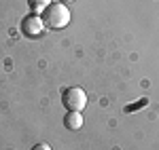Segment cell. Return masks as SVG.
I'll list each match as a JSON object with an SVG mask.
<instances>
[{
	"instance_id": "6da1fadb",
	"label": "cell",
	"mask_w": 159,
	"mask_h": 150,
	"mask_svg": "<svg viewBox=\"0 0 159 150\" xmlns=\"http://www.w3.org/2000/svg\"><path fill=\"white\" fill-rule=\"evenodd\" d=\"M43 21L47 28L51 30H61L70 24V9L61 2H55V4H49L45 13H43Z\"/></svg>"
},
{
	"instance_id": "7a4b0ae2",
	"label": "cell",
	"mask_w": 159,
	"mask_h": 150,
	"mask_svg": "<svg viewBox=\"0 0 159 150\" xmlns=\"http://www.w3.org/2000/svg\"><path fill=\"white\" fill-rule=\"evenodd\" d=\"M61 101L66 106V110H72V112H83L87 106V93L81 87H70L61 93Z\"/></svg>"
},
{
	"instance_id": "3957f363",
	"label": "cell",
	"mask_w": 159,
	"mask_h": 150,
	"mask_svg": "<svg viewBox=\"0 0 159 150\" xmlns=\"http://www.w3.org/2000/svg\"><path fill=\"white\" fill-rule=\"evenodd\" d=\"M45 30V21H43V17L40 15H28L24 17V21H21V32H24L25 36H38L40 32Z\"/></svg>"
},
{
	"instance_id": "277c9868",
	"label": "cell",
	"mask_w": 159,
	"mask_h": 150,
	"mask_svg": "<svg viewBox=\"0 0 159 150\" xmlns=\"http://www.w3.org/2000/svg\"><path fill=\"white\" fill-rule=\"evenodd\" d=\"M64 125L68 127L70 131H79V129L83 127V114L68 110V112H66V116H64Z\"/></svg>"
},
{
	"instance_id": "5b68a950",
	"label": "cell",
	"mask_w": 159,
	"mask_h": 150,
	"mask_svg": "<svg viewBox=\"0 0 159 150\" xmlns=\"http://www.w3.org/2000/svg\"><path fill=\"white\" fill-rule=\"evenodd\" d=\"M28 4H30V9L34 15H40V13H45V9L51 4V0H28Z\"/></svg>"
},
{
	"instance_id": "8992f818",
	"label": "cell",
	"mask_w": 159,
	"mask_h": 150,
	"mask_svg": "<svg viewBox=\"0 0 159 150\" xmlns=\"http://www.w3.org/2000/svg\"><path fill=\"white\" fill-rule=\"evenodd\" d=\"M30 150H53V148H51L49 144H45V142H40V144H34V146H32Z\"/></svg>"
},
{
	"instance_id": "52a82bcc",
	"label": "cell",
	"mask_w": 159,
	"mask_h": 150,
	"mask_svg": "<svg viewBox=\"0 0 159 150\" xmlns=\"http://www.w3.org/2000/svg\"><path fill=\"white\" fill-rule=\"evenodd\" d=\"M61 2H72V0H61Z\"/></svg>"
}]
</instances>
